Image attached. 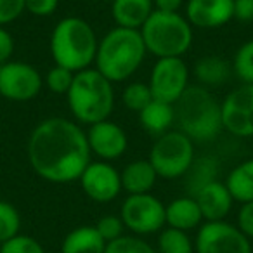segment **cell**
Masks as SVG:
<instances>
[{"label":"cell","mask_w":253,"mask_h":253,"mask_svg":"<svg viewBox=\"0 0 253 253\" xmlns=\"http://www.w3.org/2000/svg\"><path fill=\"white\" fill-rule=\"evenodd\" d=\"M158 253H194V243L187 232L163 227L158 236Z\"/></svg>","instance_id":"d4e9b609"},{"label":"cell","mask_w":253,"mask_h":253,"mask_svg":"<svg viewBox=\"0 0 253 253\" xmlns=\"http://www.w3.org/2000/svg\"><path fill=\"white\" fill-rule=\"evenodd\" d=\"M229 193L232 200L238 203L253 201V158L245 160L229 172L225 179Z\"/></svg>","instance_id":"603a6c76"},{"label":"cell","mask_w":253,"mask_h":253,"mask_svg":"<svg viewBox=\"0 0 253 253\" xmlns=\"http://www.w3.org/2000/svg\"><path fill=\"white\" fill-rule=\"evenodd\" d=\"M194 77L201 84V87H218L231 77L232 66L225 59L218 56L201 57L194 63Z\"/></svg>","instance_id":"7402d4cb"},{"label":"cell","mask_w":253,"mask_h":253,"mask_svg":"<svg viewBox=\"0 0 253 253\" xmlns=\"http://www.w3.org/2000/svg\"><path fill=\"white\" fill-rule=\"evenodd\" d=\"M165 222L169 227L189 232L200 227L203 215L193 196H180L165 205Z\"/></svg>","instance_id":"ac0fdd59"},{"label":"cell","mask_w":253,"mask_h":253,"mask_svg":"<svg viewBox=\"0 0 253 253\" xmlns=\"http://www.w3.org/2000/svg\"><path fill=\"white\" fill-rule=\"evenodd\" d=\"M99 40L90 23L77 16L63 18L50 33V56L57 66L78 73L95 61Z\"/></svg>","instance_id":"3957f363"},{"label":"cell","mask_w":253,"mask_h":253,"mask_svg":"<svg viewBox=\"0 0 253 253\" xmlns=\"http://www.w3.org/2000/svg\"><path fill=\"white\" fill-rule=\"evenodd\" d=\"M43 78L33 64L7 61L0 66V95L12 102H26L40 94Z\"/></svg>","instance_id":"30bf717a"},{"label":"cell","mask_w":253,"mask_h":253,"mask_svg":"<svg viewBox=\"0 0 253 253\" xmlns=\"http://www.w3.org/2000/svg\"><path fill=\"white\" fill-rule=\"evenodd\" d=\"M153 12V0H111V16L120 28L141 30Z\"/></svg>","instance_id":"e0dca14e"},{"label":"cell","mask_w":253,"mask_h":253,"mask_svg":"<svg viewBox=\"0 0 253 253\" xmlns=\"http://www.w3.org/2000/svg\"><path fill=\"white\" fill-rule=\"evenodd\" d=\"M194 250L196 253H252V241L238 225L225 220L205 222L198 229Z\"/></svg>","instance_id":"8fae6325"},{"label":"cell","mask_w":253,"mask_h":253,"mask_svg":"<svg viewBox=\"0 0 253 253\" xmlns=\"http://www.w3.org/2000/svg\"><path fill=\"white\" fill-rule=\"evenodd\" d=\"M16 49V43L12 35L4 28V26H0V66L5 64L7 61H11V56L14 54Z\"/></svg>","instance_id":"d590c367"},{"label":"cell","mask_w":253,"mask_h":253,"mask_svg":"<svg viewBox=\"0 0 253 253\" xmlns=\"http://www.w3.org/2000/svg\"><path fill=\"white\" fill-rule=\"evenodd\" d=\"M232 71L246 85H253V40L245 42L234 54Z\"/></svg>","instance_id":"484cf974"},{"label":"cell","mask_w":253,"mask_h":253,"mask_svg":"<svg viewBox=\"0 0 253 253\" xmlns=\"http://www.w3.org/2000/svg\"><path fill=\"white\" fill-rule=\"evenodd\" d=\"M59 0H25V7L37 18H47L56 12Z\"/></svg>","instance_id":"836d02e7"},{"label":"cell","mask_w":253,"mask_h":253,"mask_svg":"<svg viewBox=\"0 0 253 253\" xmlns=\"http://www.w3.org/2000/svg\"><path fill=\"white\" fill-rule=\"evenodd\" d=\"M85 134H87L90 153L97 156L101 162H113L125 155L128 137L118 123L104 120V122L90 125Z\"/></svg>","instance_id":"5bb4252c"},{"label":"cell","mask_w":253,"mask_h":253,"mask_svg":"<svg viewBox=\"0 0 253 253\" xmlns=\"http://www.w3.org/2000/svg\"><path fill=\"white\" fill-rule=\"evenodd\" d=\"M21 231V215L14 205L0 200V245Z\"/></svg>","instance_id":"4316f807"},{"label":"cell","mask_w":253,"mask_h":253,"mask_svg":"<svg viewBox=\"0 0 253 253\" xmlns=\"http://www.w3.org/2000/svg\"><path fill=\"white\" fill-rule=\"evenodd\" d=\"M238 227L248 239H253V201L243 203L238 211Z\"/></svg>","instance_id":"e575fe53"},{"label":"cell","mask_w":253,"mask_h":253,"mask_svg":"<svg viewBox=\"0 0 253 253\" xmlns=\"http://www.w3.org/2000/svg\"><path fill=\"white\" fill-rule=\"evenodd\" d=\"M194 158V142L180 130H169L156 137L149 151V163L156 175L167 180L184 177Z\"/></svg>","instance_id":"52a82bcc"},{"label":"cell","mask_w":253,"mask_h":253,"mask_svg":"<svg viewBox=\"0 0 253 253\" xmlns=\"http://www.w3.org/2000/svg\"><path fill=\"white\" fill-rule=\"evenodd\" d=\"M155 11L162 12H179L184 5V0H153Z\"/></svg>","instance_id":"74e56055"},{"label":"cell","mask_w":253,"mask_h":253,"mask_svg":"<svg viewBox=\"0 0 253 253\" xmlns=\"http://www.w3.org/2000/svg\"><path fill=\"white\" fill-rule=\"evenodd\" d=\"M0 253H45V250L40 245L39 239L19 232L18 236L11 238L9 241L2 243Z\"/></svg>","instance_id":"f546056e"},{"label":"cell","mask_w":253,"mask_h":253,"mask_svg":"<svg viewBox=\"0 0 253 253\" xmlns=\"http://www.w3.org/2000/svg\"><path fill=\"white\" fill-rule=\"evenodd\" d=\"M186 19L193 28H220L234 19V0H187Z\"/></svg>","instance_id":"9a60e30c"},{"label":"cell","mask_w":253,"mask_h":253,"mask_svg":"<svg viewBox=\"0 0 253 253\" xmlns=\"http://www.w3.org/2000/svg\"><path fill=\"white\" fill-rule=\"evenodd\" d=\"M73 78H75V73L63 66H54L47 71L45 75V85L50 92L54 94H68L70 90L71 84H73Z\"/></svg>","instance_id":"4dcf8cb0"},{"label":"cell","mask_w":253,"mask_h":253,"mask_svg":"<svg viewBox=\"0 0 253 253\" xmlns=\"http://www.w3.org/2000/svg\"><path fill=\"white\" fill-rule=\"evenodd\" d=\"M120 177H122V189H125L128 194L151 193L158 180V175L149 160H135V162L128 163L120 172Z\"/></svg>","instance_id":"d6986e66"},{"label":"cell","mask_w":253,"mask_h":253,"mask_svg":"<svg viewBox=\"0 0 253 253\" xmlns=\"http://www.w3.org/2000/svg\"><path fill=\"white\" fill-rule=\"evenodd\" d=\"M148 85L153 99L175 104L189 88V68L182 57L158 59L151 70Z\"/></svg>","instance_id":"9c48e42d"},{"label":"cell","mask_w":253,"mask_h":253,"mask_svg":"<svg viewBox=\"0 0 253 253\" xmlns=\"http://www.w3.org/2000/svg\"><path fill=\"white\" fill-rule=\"evenodd\" d=\"M218 175V162L213 156H200L194 158L193 165L186 172V189L189 196H194L200 189L208 186L210 182L217 180Z\"/></svg>","instance_id":"cb8c5ba5"},{"label":"cell","mask_w":253,"mask_h":253,"mask_svg":"<svg viewBox=\"0 0 253 253\" xmlns=\"http://www.w3.org/2000/svg\"><path fill=\"white\" fill-rule=\"evenodd\" d=\"M0 246H2V245H0Z\"/></svg>","instance_id":"f35d334b"},{"label":"cell","mask_w":253,"mask_h":253,"mask_svg":"<svg viewBox=\"0 0 253 253\" xmlns=\"http://www.w3.org/2000/svg\"><path fill=\"white\" fill-rule=\"evenodd\" d=\"M95 229L102 236V239L106 243H109L122 238L123 231H125V225H123V220L120 218V215H104V217H101L97 220Z\"/></svg>","instance_id":"1f68e13d"},{"label":"cell","mask_w":253,"mask_h":253,"mask_svg":"<svg viewBox=\"0 0 253 253\" xmlns=\"http://www.w3.org/2000/svg\"><path fill=\"white\" fill-rule=\"evenodd\" d=\"M122 101L132 111H142L149 102L153 101V94L149 90L148 84H142V82H132L128 84L122 92Z\"/></svg>","instance_id":"83f0119b"},{"label":"cell","mask_w":253,"mask_h":253,"mask_svg":"<svg viewBox=\"0 0 253 253\" xmlns=\"http://www.w3.org/2000/svg\"><path fill=\"white\" fill-rule=\"evenodd\" d=\"M90 156L87 134L73 120L45 118L30 134L28 162L33 172L47 182L78 180L90 163Z\"/></svg>","instance_id":"6da1fadb"},{"label":"cell","mask_w":253,"mask_h":253,"mask_svg":"<svg viewBox=\"0 0 253 253\" xmlns=\"http://www.w3.org/2000/svg\"><path fill=\"white\" fill-rule=\"evenodd\" d=\"M25 11V0H0V26L14 23Z\"/></svg>","instance_id":"d6a6232c"},{"label":"cell","mask_w":253,"mask_h":253,"mask_svg":"<svg viewBox=\"0 0 253 253\" xmlns=\"http://www.w3.org/2000/svg\"><path fill=\"white\" fill-rule=\"evenodd\" d=\"M146 54L148 50L139 30L115 26L99 40L94 64L111 84L125 82L141 68Z\"/></svg>","instance_id":"7a4b0ae2"},{"label":"cell","mask_w":253,"mask_h":253,"mask_svg":"<svg viewBox=\"0 0 253 253\" xmlns=\"http://www.w3.org/2000/svg\"><path fill=\"white\" fill-rule=\"evenodd\" d=\"M120 218L135 236L155 234L167 225L165 205L151 193L128 194L120 208Z\"/></svg>","instance_id":"ba28073f"},{"label":"cell","mask_w":253,"mask_h":253,"mask_svg":"<svg viewBox=\"0 0 253 253\" xmlns=\"http://www.w3.org/2000/svg\"><path fill=\"white\" fill-rule=\"evenodd\" d=\"M139 32L146 50L158 59L182 57L193 45V26L180 12L155 11Z\"/></svg>","instance_id":"8992f818"},{"label":"cell","mask_w":253,"mask_h":253,"mask_svg":"<svg viewBox=\"0 0 253 253\" xmlns=\"http://www.w3.org/2000/svg\"><path fill=\"white\" fill-rule=\"evenodd\" d=\"M234 19L241 23L253 21V0H234Z\"/></svg>","instance_id":"8d00e7d4"},{"label":"cell","mask_w":253,"mask_h":253,"mask_svg":"<svg viewBox=\"0 0 253 253\" xmlns=\"http://www.w3.org/2000/svg\"><path fill=\"white\" fill-rule=\"evenodd\" d=\"M193 198L200 207L205 222L224 220L231 211L232 203H234L225 182H220V180L210 182L203 189L198 191Z\"/></svg>","instance_id":"2e32d148"},{"label":"cell","mask_w":253,"mask_h":253,"mask_svg":"<svg viewBox=\"0 0 253 253\" xmlns=\"http://www.w3.org/2000/svg\"><path fill=\"white\" fill-rule=\"evenodd\" d=\"M139 120L144 130L155 137H160L170 130V126L175 123V109L173 104L153 99L142 111H139Z\"/></svg>","instance_id":"44dd1931"},{"label":"cell","mask_w":253,"mask_h":253,"mask_svg":"<svg viewBox=\"0 0 253 253\" xmlns=\"http://www.w3.org/2000/svg\"><path fill=\"white\" fill-rule=\"evenodd\" d=\"M179 130L193 142H210L222 130L220 104L205 87H189L173 104Z\"/></svg>","instance_id":"5b68a950"},{"label":"cell","mask_w":253,"mask_h":253,"mask_svg":"<svg viewBox=\"0 0 253 253\" xmlns=\"http://www.w3.org/2000/svg\"><path fill=\"white\" fill-rule=\"evenodd\" d=\"M222 128L234 137H253V85L241 84L220 104Z\"/></svg>","instance_id":"7c38bea8"},{"label":"cell","mask_w":253,"mask_h":253,"mask_svg":"<svg viewBox=\"0 0 253 253\" xmlns=\"http://www.w3.org/2000/svg\"><path fill=\"white\" fill-rule=\"evenodd\" d=\"M84 193L95 203H109L122 191L120 172L109 162H90L78 179Z\"/></svg>","instance_id":"4fadbf2b"},{"label":"cell","mask_w":253,"mask_h":253,"mask_svg":"<svg viewBox=\"0 0 253 253\" xmlns=\"http://www.w3.org/2000/svg\"><path fill=\"white\" fill-rule=\"evenodd\" d=\"M66 97L71 115L80 125L90 126L109 120L115 108L113 84L95 68H87L75 73Z\"/></svg>","instance_id":"277c9868"},{"label":"cell","mask_w":253,"mask_h":253,"mask_svg":"<svg viewBox=\"0 0 253 253\" xmlns=\"http://www.w3.org/2000/svg\"><path fill=\"white\" fill-rule=\"evenodd\" d=\"M106 245L95 225H80L64 236L61 253H104Z\"/></svg>","instance_id":"ffe728a7"},{"label":"cell","mask_w":253,"mask_h":253,"mask_svg":"<svg viewBox=\"0 0 253 253\" xmlns=\"http://www.w3.org/2000/svg\"><path fill=\"white\" fill-rule=\"evenodd\" d=\"M104 253H158L148 241L135 234H123L122 238L109 241Z\"/></svg>","instance_id":"f1b7e54d"}]
</instances>
